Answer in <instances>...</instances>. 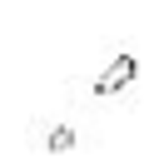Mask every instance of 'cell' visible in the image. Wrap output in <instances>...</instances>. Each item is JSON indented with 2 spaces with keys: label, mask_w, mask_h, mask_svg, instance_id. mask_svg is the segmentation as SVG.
Instances as JSON below:
<instances>
[{
  "label": "cell",
  "mask_w": 159,
  "mask_h": 159,
  "mask_svg": "<svg viewBox=\"0 0 159 159\" xmlns=\"http://www.w3.org/2000/svg\"><path fill=\"white\" fill-rule=\"evenodd\" d=\"M134 75H139V60H134V55H119V60H109L104 75L94 80V94H119V89L134 84Z\"/></svg>",
  "instance_id": "obj_1"
},
{
  "label": "cell",
  "mask_w": 159,
  "mask_h": 159,
  "mask_svg": "<svg viewBox=\"0 0 159 159\" xmlns=\"http://www.w3.org/2000/svg\"><path fill=\"white\" fill-rule=\"evenodd\" d=\"M45 144H50L55 154H65V149L75 144V129H50V139H45Z\"/></svg>",
  "instance_id": "obj_2"
}]
</instances>
